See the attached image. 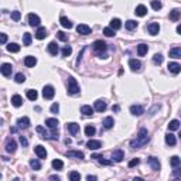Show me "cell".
Returning a JSON list of instances; mask_svg holds the SVG:
<instances>
[{
  "label": "cell",
  "instance_id": "1",
  "mask_svg": "<svg viewBox=\"0 0 181 181\" xmlns=\"http://www.w3.org/2000/svg\"><path fill=\"white\" fill-rule=\"evenodd\" d=\"M149 132H147V129H144V127H142V129L139 130V133H137V137H136V140H132L130 142V146L133 147V149H140L143 144H146L147 142H149Z\"/></svg>",
  "mask_w": 181,
  "mask_h": 181
},
{
  "label": "cell",
  "instance_id": "2",
  "mask_svg": "<svg viewBox=\"0 0 181 181\" xmlns=\"http://www.w3.org/2000/svg\"><path fill=\"white\" fill-rule=\"evenodd\" d=\"M79 85L78 82H76V79L74 78V76H70L68 78V93H71V95H76V93H79Z\"/></svg>",
  "mask_w": 181,
  "mask_h": 181
},
{
  "label": "cell",
  "instance_id": "3",
  "mask_svg": "<svg viewBox=\"0 0 181 181\" xmlns=\"http://www.w3.org/2000/svg\"><path fill=\"white\" fill-rule=\"evenodd\" d=\"M54 95H55V89H54V86H51V85H45L44 86V89H42V96H44V99H52L54 98Z\"/></svg>",
  "mask_w": 181,
  "mask_h": 181
},
{
  "label": "cell",
  "instance_id": "4",
  "mask_svg": "<svg viewBox=\"0 0 181 181\" xmlns=\"http://www.w3.org/2000/svg\"><path fill=\"white\" fill-rule=\"evenodd\" d=\"M92 48H93V51L95 52H103V51H106V42L102 41V40H96V41L92 44Z\"/></svg>",
  "mask_w": 181,
  "mask_h": 181
},
{
  "label": "cell",
  "instance_id": "5",
  "mask_svg": "<svg viewBox=\"0 0 181 181\" xmlns=\"http://www.w3.org/2000/svg\"><path fill=\"white\" fill-rule=\"evenodd\" d=\"M40 23H41V20H40V17H38L37 14H34V13L28 14V24L31 27H40Z\"/></svg>",
  "mask_w": 181,
  "mask_h": 181
},
{
  "label": "cell",
  "instance_id": "6",
  "mask_svg": "<svg viewBox=\"0 0 181 181\" xmlns=\"http://www.w3.org/2000/svg\"><path fill=\"white\" fill-rule=\"evenodd\" d=\"M123 158H125V153H123L120 149H116V150L112 151V160H113V161L120 163Z\"/></svg>",
  "mask_w": 181,
  "mask_h": 181
},
{
  "label": "cell",
  "instance_id": "7",
  "mask_svg": "<svg viewBox=\"0 0 181 181\" xmlns=\"http://www.w3.org/2000/svg\"><path fill=\"white\" fill-rule=\"evenodd\" d=\"M76 31H78V34H81V36H88V34H91V27H89L88 24H79V26H76Z\"/></svg>",
  "mask_w": 181,
  "mask_h": 181
},
{
  "label": "cell",
  "instance_id": "8",
  "mask_svg": "<svg viewBox=\"0 0 181 181\" xmlns=\"http://www.w3.org/2000/svg\"><path fill=\"white\" fill-rule=\"evenodd\" d=\"M130 113H132L133 116H140V115L144 113V108L140 106V105H132V106H130Z\"/></svg>",
  "mask_w": 181,
  "mask_h": 181
},
{
  "label": "cell",
  "instance_id": "9",
  "mask_svg": "<svg viewBox=\"0 0 181 181\" xmlns=\"http://www.w3.org/2000/svg\"><path fill=\"white\" fill-rule=\"evenodd\" d=\"M17 127L19 129H28L30 127V119L27 116L20 117L19 120H17Z\"/></svg>",
  "mask_w": 181,
  "mask_h": 181
},
{
  "label": "cell",
  "instance_id": "10",
  "mask_svg": "<svg viewBox=\"0 0 181 181\" xmlns=\"http://www.w3.org/2000/svg\"><path fill=\"white\" fill-rule=\"evenodd\" d=\"M168 57H170V58H174V60H181V47L171 48V50L168 51Z\"/></svg>",
  "mask_w": 181,
  "mask_h": 181
},
{
  "label": "cell",
  "instance_id": "11",
  "mask_svg": "<svg viewBox=\"0 0 181 181\" xmlns=\"http://www.w3.org/2000/svg\"><path fill=\"white\" fill-rule=\"evenodd\" d=\"M67 130L70 132L72 136H75L79 132V125L75 123V122H71V123H67Z\"/></svg>",
  "mask_w": 181,
  "mask_h": 181
},
{
  "label": "cell",
  "instance_id": "12",
  "mask_svg": "<svg viewBox=\"0 0 181 181\" xmlns=\"http://www.w3.org/2000/svg\"><path fill=\"white\" fill-rule=\"evenodd\" d=\"M167 68H168V71L174 75H177V74H180L181 72V65L178 64V62H170Z\"/></svg>",
  "mask_w": 181,
  "mask_h": 181
},
{
  "label": "cell",
  "instance_id": "13",
  "mask_svg": "<svg viewBox=\"0 0 181 181\" xmlns=\"http://www.w3.org/2000/svg\"><path fill=\"white\" fill-rule=\"evenodd\" d=\"M16 149H17V143H16V140H13V139L7 140V143H6V151H7V153H14Z\"/></svg>",
  "mask_w": 181,
  "mask_h": 181
},
{
  "label": "cell",
  "instance_id": "14",
  "mask_svg": "<svg viewBox=\"0 0 181 181\" xmlns=\"http://www.w3.org/2000/svg\"><path fill=\"white\" fill-rule=\"evenodd\" d=\"M147 163L150 164V167L153 168L154 171H158L160 170V161H158V158H156V157H149V160H147Z\"/></svg>",
  "mask_w": 181,
  "mask_h": 181
},
{
  "label": "cell",
  "instance_id": "15",
  "mask_svg": "<svg viewBox=\"0 0 181 181\" xmlns=\"http://www.w3.org/2000/svg\"><path fill=\"white\" fill-rule=\"evenodd\" d=\"M86 147H88V149H91V150H98V149H101V147H102V143H101L99 140L91 139L88 143H86Z\"/></svg>",
  "mask_w": 181,
  "mask_h": 181
},
{
  "label": "cell",
  "instance_id": "16",
  "mask_svg": "<svg viewBox=\"0 0 181 181\" xmlns=\"http://www.w3.org/2000/svg\"><path fill=\"white\" fill-rule=\"evenodd\" d=\"M34 151H36V154H37L38 158H45V157H47V150H45V147H42V146H40V144L34 147Z\"/></svg>",
  "mask_w": 181,
  "mask_h": 181
},
{
  "label": "cell",
  "instance_id": "17",
  "mask_svg": "<svg viewBox=\"0 0 181 181\" xmlns=\"http://www.w3.org/2000/svg\"><path fill=\"white\" fill-rule=\"evenodd\" d=\"M147 30H149V33L151 34V36H157L158 31H160V24L158 23H150L149 26H147Z\"/></svg>",
  "mask_w": 181,
  "mask_h": 181
},
{
  "label": "cell",
  "instance_id": "18",
  "mask_svg": "<svg viewBox=\"0 0 181 181\" xmlns=\"http://www.w3.org/2000/svg\"><path fill=\"white\" fill-rule=\"evenodd\" d=\"M180 17H181V10L178 9H173L170 11V14H168V19L171 20V21H178Z\"/></svg>",
  "mask_w": 181,
  "mask_h": 181
},
{
  "label": "cell",
  "instance_id": "19",
  "mask_svg": "<svg viewBox=\"0 0 181 181\" xmlns=\"http://www.w3.org/2000/svg\"><path fill=\"white\" fill-rule=\"evenodd\" d=\"M129 67L132 71H140V68H142V62H140L139 60H135V58H132V60H129Z\"/></svg>",
  "mask_w": 181,
  "mask_h": 181
},
{
  "label": "cell",
  "instance_id": "20",
  "mask_svg": "<svg viewBox=\"0 0 181 181\" xmlns=\"http://www.w3.org/2000/svg\"><path fill=\"white\" fill-rule=\"evenodd\" d=\"M0 71H2V74L5 75V76H9V75H11V71H13V67H11V64H3L2 67H0Z\"/></svg>",
  "mask_w": 181,
  "mask_h": 181
},
{
  "label": "cell",
  "instance_id": "21",
  "mask_svg": "<svg viewBox=\"0 0 181 181\" xmlns=\"http://www.w3.org/2000/svg\"><path fill=\"white\" fill-rule=\"evenodd\" d=\"M95 111H98V112H105L106 111V108H108V105H106V102L105 101H101V99H98L96 102H95Z\"/></svg>",
  "mask_w": 181,
  "mask_h": 181
},
{
  "label": "cell",
  "instance_id": "22",
  "mask_svg": "<svg viewBox=\"0 0 181 181\" xmlns=\"http://www.w3.org/2000/svg\"><path fill=\"white\" fill-rule=\"evenodd\" d=\"M37 64V58L33 55H27L26 58H24V65L26 67H28V68H31V67H34V65Z\"/></svg>",
  "mask_w": 181,
  "mask_h": 181
},
{
  "label": "cell",
  "instance_id": "23",
  "mask_svg": "<svg viewBox=\"0 0 181 181\" xmlns=\"http://www.w3.org/2000/svg\"><path fill=\"white\" fill-rule=\"evenodd\" d=\"M135 13H136V16H139V17H144V16L147 14V7H146L144 5H139L137 7H136Z\"/></svg>",
  "mask_w": 181,
  "mask_h": 181
},
{
  "label": "cell",
  "instance_id": "24",
  "mask_svg": "<svg viewBox=\"0 0 181 181\" xmlns=\"http://www.w3.org/2000/svg\"><path fill=\"white\" fill-rule=\"evenodd\" d=\"M11 105L14 108H20L23 105V98L20 96V95H13L11 96Z\"/></svg>",
  "mask_w": 181,
  "mask_h": 181
},
{
  "label": "cell",
  "instance_id": "25",
  "mask_svg": "<svg viewBox=\"0 0 181 181\" xmlns=\"http://www.w3.org/2000/svg\"><path fill=\"white\" fill-rule=\"evenodd\" d=\"M102 125H103V127H105V129L109 130V129H112V127H113V125H115V120H113V117L108 116V117H105V119H103Z\"/></svg>",
  "mask_w": 181,
  "mask_h": 181
},
{
  "label": "cell",
  "instance_id": "26",
  "mask_svg": "<svg viewBox=\"0 0 181 181\" xmlns=\"http://www.w3.org/2000/svg\"><path fill=\"white\" fill-rule=\"evenodd\" d=\"M45 126L50 127L51 130H54V129H57V126H58V120H57L55 117H50V119L45 120Z\"/></svg>",
  "mask_w": 181,
  "mask_h": 181
},
{
  "label": "cell",
  "instance_id": "27",
  "mask_svg": "<svg viewBox=\"0 0 181 181\" xmlns=\"http://www.w3.org/2000/svg\"><path fill=\"white\" fill-rule=\"evenodd\" d=\"M93 111H95V108H91L89 105H84V106L81 108V113H84L85 116H92Z\"/></svg>",
  "mask_w": 181,
  "mask_h": 181
},
{
  "label": "cell",
  "instance_id": "28",
  "mask_svg": "<svg viewBox=\"0 0 181 181\" xmlns=\"http://www.w3.org/2000/svg\"><path fill=\"white\" fill-rule=\"evenodd\" d=\"M149 51V47L146 45V44H139L137 45V55L139 57H144Z\"/></svg>",
  "mask_w": 181,
  "mask_h": 181
},
{
  "label": "cell",
  "instance_id": "29",
  "mask_svg": "<svg viewBox=\"0 0 181 181\" xmlns=\"http://www.w3.org/2000/svg\"><path fill=\"white\" fill-rule=\"evenodd\" d=\"M47 37V30L45 27H38L37 31H36V38L37 40H42V38Z\"/></svg>",
  "mask_w": 181,
  "mask_h": 181
},
{
  "label": "cell",
  "instance_id": "30",
  "mask_svg": "<svg viewBox=\"0 0 181 181\" xmlns=\"http://www.w3.org/2000/svg\"><path fill=\"white\" fill-rule=\"evenodd\" d=\"M58 51H60V48H58V45H57V42L52 41V42L48 44V52H50L51 55H57Z\"/></svg>",
  "mask_w": 181,
  "mask_h": 181
},
{
  "label": "cell",
  "instance_id": "31",
  "mask_svg": "<svg viewBox=\"0 0 181 181\" xmlns=\"http://www.w3.org/2000/svg\"><path fill=\"white\" fill-rule=\"evenodd\" d=\"M67 157H76V158H84L85 154L82 151H75V150H71V151H67L65 153Z\"/></svg>",
  "mask_w": 181,
  "mask_h": 181
},
{
  "label": "cell",
  "instance_id": "32",
  "mask_svg": "<svg viewBox=\"0 0 181 181\" xmlns=\"http://www.w3.org/2000/svg\"><path fill=\"white\" fill-rule=\"evenodd\" d=\"M166 143H167L168 146H174V144L177 143V139H176V136L173 135L171 132H168L167 135H166Z\"/></svg>",
  "mask_w": 181,
  "mask_h": 181
},
{
  "label": "cell",
  "instance_id": "33",
  "mask_svg": "<svg viewBox=\"0 0 181 181\" xmlns=\"http://www.w3.org/2000/svg\"><path fill=\"white\" fill-rule=\"evenodd\" d=\"M109 27L113 28V30L116 31V30H119V28L122 27V21L119 19H112L111 20V24H109Z\"/></svg>",
  "mask_w": 181,
  "mask_h": 181
},
{
  "label": "cell",
  "instance_id": "34",
  "mask_svg": "<svg viewBox=\"0 0 181 181\" xmlns=\"http://www.w3.org/2000/svg\"><path fill=\"white\" fill-rule=\"evenodd\" d=\"M60 23H61V26H62L64 28H72V23H71V20H68L67 17H64V16H61Z\"/></svg>",
  "mask_w": 181,
  "mask_h": 181
},
{
  "label": "cell",
  "instance_id": "35",
  "mask_svg": "<svg viewBox=\"0 0 181 181\" xmlns=\"http://www.w3.org/2000/svg\"><path fill=\"white\" fill-rule=\"evenodd\" d=\"M178 129H180V122L177 119H174V120H171L168 123V130L170 132H174V130H178Z\"/></svg>",
  "mask_w": 181,
  "mask_h": 181
},
{
  "label": "cell",
  "instance_id": "36",
  "mask_svg": "<svg viewBox=\"0 0 181 181\" xmlns=\"http://www.w3.org/2000/svg\"><path fill=\"white\" fill-rule=\"evenodd\" d=\"M125 27H126V30L132 31V30H135V28L137 27V21H135V20H127L125 23Z\"/></svg>",
  "mask_w": 181,
  "mask_h": 181
},
{
  "label": "cell",
  "instance_id": "37",
  "mask_svg": "<svg viewBox=\"0 0 181 181\" xmlns=\"http://www.w3.org/2000/svg\"><path fill=\"white\" fill-rule=\"evenodd\" d=\"M181 164V158L178 157V156H173L171 158H170V166H171V167H178V166H180Z\"/></svg>",
  "mask_w": 181,
  "mask_h": 181
},
{
  "label": "cell",
  "instance_id": "38",
  "mask_svg": "<svg viewBox=\"0 0 181 181\" xmlns=\"http://www.w3.org/2000/svg\"><path fill=\"white\" fill-rule=\"evenodd\" d=\"M7 51L9 52H19L20 51V45L19 44H16V42H10L9 45H7Z\"/></svg>",
  "mask_w": 181,
  "mask_h": 181
},
{
  "label": "cell",
  "instance_id": "39",
  "mask_svg": "<svg viewBox=\"0 0 181 181\" xmlns=\"http://www.w3.org/2000/svg\"><path fill=\"white\" fill-rule=\"evenodd\" d=\"M51 166H52V168H54V170H61V168L64 167V163L61 161V160H58V158H55V160H52Z\"/></svg>",
  "mask_w": 181,
  "mask_h": 181
},
{
  "label": "cell",
  "instance_id": "40",
  "mask_svg": "<svg viewBox=\"0 0 181 181\" xmlns=\"http://www.w3.org/2000/svg\"><path fill=\"white\" fill-rule=\"evenodd\" d=\"M27 98L30 101H36L38 98V93L37 91H34V89H27Z\"/></svg>",
  "mask_w": 181,
  "mask_h": 181
},
{
  "label": "cell",
  "instance_id": "41",
  "mask_svg": "<svg viewBox=\"0 0 181 181\" xmlns=\"http://www.w3.org/2000/svg\"><path fill=\"white\" fill-rule=\"evenodd\" d=\"M31 34H30V33H26V34H24L23 36V45H26V47H28L30 45V44H31Z\"/></svg>",
  "mask_w": 181,
  "mask_h": 181
},
{
  "label": "cell",
  "instance_id": "42",
  "mask_svg": "<svg viewBox=\"0 0 181 181\" xmlns=\"http://www.w3.org/2000/svg\"><path fill=\"white\" fill-rule=\"evenodd\" d=\"M30 166H31L33 170H40L41 168V163L38 161L37 158H33V160H30Z\"/></svg>",
  "mask_w": 181,
  "mask_h": 181
},
{
  "label": "cell",
  "instance_id": "43",
  "mask_svg": "<svg viewBox=\"0 0 181 181\" xmlns=\"http://www.w3.org/2000/svg\"><path fill=\"white\" fill-rule=\"evenodd\" d=\"M95 133H96V129H95L93 126L88 125L86 127H85V135H86V136H89V137H91V136H93Z\"/></svg>",
  "mask_w": 181,
  "mask_h": 181
},
{
  "label": "cell",
  "instance_id": "44",
  "mask_svg": "<svg viewBox=\"0 0 181 181\" xmlns=\"http://www.w3.org/2000/svg\"><path fill=\"white\" fill-rule=\"evenodd\" d=\"M37 132L40 133V135H41L42 139H51V136H50V135H48V133L45 132V130H44V127H42V126H38V127H37Z\"/></svg>",
  "mask_w": 181,
  "mask_h": 181
},
{
  "label": "cell",
  "instance_id": "45",
  "mask_svg": "<svg viewBox=\"0 0 181 181\" xmlns=\"http://www.w3.org/2000/svg\"><path fill=\"white\" fill-rule=\"evenodd\" d=\"M103 34H105L106 37H113V36H115V30L111 27H105L103 28Z\"/></svg>",
  "mask_w": 181,
  "mask_h": 181
},
{
  "label": "cell",
  "instance_id": "46",
  "mask_svg": "<svg viewBox=\"0 0 181 181\" xmlns=\"http://www.w3.org/2000/svg\"><path fill=\"white\" fill-rule=\"evenodd\" d=\"M70 180L71 181H79L81 180V174L76 171H71L70 173Z\"/></svg>",
  "mask_w": 181,
  "mask_h": 181
},
{
  "label": "cell",
  "instance_id": "47",
  "mask_svg": "<svg viewBox=\"0 0 181 181\" xmlns=\"http://www.w3.org/2000/svg\"><path fill=\"white\" fill-rule=\"evenodd\" d=\"M14 81H16L17 84H23L24 81H26V76H24L21 72H19V74H16V76H14Z\"/></svg>",
  "mask_w": 181,
  "mask_h": 181
},
{
  "label": "cell",
  "instance_id": "48",
  "mask_svg": "<svg viewBox=\"0 0 181 181\" xmlns=\"http://www.w3.org/2000/svg\"><path fill=\"white\" fill-rule=\"evenodd\" d=\"M163 60H164V57H163L161 54H154V57H153V62H154V64L160 65L163 62Z\"/></svg>",
  "mask_w": 181,
  "mask_h": 181
},
{
  "label": "cell",
  "instance_id": "49",
  "mask_svg": "<svg viewBox=\"0 0 181 181\" xmlns=\"http://www.w3.org/2000/svg\"><path fill=\"white\" fill-rule=\"evenodd\" d=\"M62 57H70L71 54H72V48H71L70 45H67V47H64V48H62Z\"/></svg>",
  "mask_w": 181,
  "mask_h": 181
},
{
  "label": "cell",
  "instance_id": "50",
  "mask_svg": "<svg viewBox=\"0 0 181 181\" xmlns=\"http://www.w3.org/2000/svg\"><path fill=\"white\" fill-rule=\"evenodd\" d=\"M161 2H160V0H153V2H151V7H153V10H160L161 9Z\"/></svg>",
  "mask_w": 181,
  "mask_h": 181
},
{
  "label": "cell",
  "instance_id": "51",
  "mask_svg": "<svg viewBox=\"0 0 181 181\" xmlns=\"http://www.w3.org/2000/svg\"><path fill=\"white\" fill-rule=\"evenodd\" d=\"M57 37H58V40H61V41H67V40H68V36H67L64 31H58L57 33Z\"/></svg>",
  "mask_w": 181,
  "mask_h": 181
},
{
  "label": "cell",
  "instance_id": "52",
  "mask_svg": "<svg viewBox=\"0 0 181 181\" xmlns=\"http://www.w3.org/2000/svg\"><path fill=\"white\" fill-rule=\"evenodd\" d=\"M11 19H13L14 21H19V20L21 19V13H20V11H11Z\"/></svg>",
  "mask_w": 181,
  "mask_h": 181
},
{
  "label": "cell",
  "instance_id": "53",
  "mask_svg": "<svg viewBox=\"0 0 181 181\" xmlns=\"http://www.w3.org/2000/svg\"><path fill=\"white\" fill-rule=\"evenodd\" d=\"M98 161L101 163V164H103V166H111L112 163H113V160H105L103 157H101L99 160H98Z\"/></svg>",
  "mask_w": 181,
  "mask_h": 181
},
{
  "label": "cell",
  "instance_id": "54",
  "mask_svg": "<svg viewBox=\"0 0 181 181\" xmlns=\"http://www.w3.org/2000/svg\"><path fill=\"white\" fill-rule=\"evenodd\" d=\"M58 111H60V105H58V102L52 103L51 105V113H58Z\"/></svg>",
  "mask_w": 181,
  "mask_h": 181
},
{
  "label": "cell",
  "instance_id": "55",
  "mask_svg": "<svg viewBox=\"0 0 181 181\" xmlns=\"http://www.w3.org/2000/svg\"><path fill=\"white\" fill-rule=\"evenodd\" d=\"M20 143L23 144V147H27L28 146V140L24 137V136H20Z\"/></svg>",
  "mask_w": 181,
  "mask_h": 181
},
{
  "label": "cell",
  "instance_id": "56",
  "mask_svg": "<svg viewBox=\"0 0 181 181\" xmlns=\"http://www.w3.org/2000/svg\"><path fill=\"white\" fill-rule=\"evenodd\" d=\"M139 163H140L139 158H133L132 161H129V167H135V166H137Z\"/></svg>",
  "mask_w": 181,
  "mask_h": 181
},
{
  "label": "cell",
  "instance_id": "57",
  "mask_svg": "<svg viewBox=\"0 0 181 181\" xmlns=\"http://www.w3.org/2000/svg\"><path fill=\"white\" fill-rule=\"evenodd\" d=\"M173 176L174 177H181V167H176V170L173 171Z\"/></svg>",
  "mask_w": 181,
  "mask_h": 181
},
{
  "label": "cell",
  "instance_id": "58",
  "mask_svg": "<svg viewBox=\"0 0 181 181\" xmlns=\"http://www.w3.org/2000/svg\"><path fill=\"white\" fill-rule=\"evenodd\" d=\"M0 41H2V44H6V41H7V34L2 33V34H0Z\"/></svg>",
  "mask_w": 181,
  "mask_h": 181
},
{
  "label": "cell",
  "instance_id": "59",
  "mask_svg": "<svg viewBox=\"0 0 181 181\" xmlns=\"http://www.w3.org/2000/svg\"><path fill=\"white\" fill-rule=\"evenodd\" d=\"M86 180H88V181H95V180H96V177H95V176H88V177H86Z\"/></svg>",
  "mask_w": 181,
  "mask_h": 181
},
{
  "label": "cell",
  "instance_id": "60",
  "mask_svg": "<svg viewBox=\"0 0 181 181\" xmlns=\"http://www.w3.org/2000/svg\"><path fill=\"white\" fill-rule=\"evenodd\" d=\"M50 180H57V181H58V180H60V177H58V176H51V177H50Z\"/></svg>",
  "mask_w": 181,
  "mask_h": 181
},
{
  "label": "cell",
  "instance_id": "61",
  "mask_svg": "<svg viewBox=\"0 0 181 181\" xmlns=\"http://www.w3.org/2000/svg\"><path fill=\"white\" fill-rule=\"evenodd\" d=\"M101 157H102V156H99V154H93L92 156V158H96V160H99Z\"/></svg>",
  "mask_w": 181,
  "mask_h": 181
},
{
  "label": "cell",
  "instance_id": "62",
  "mask_svg": "<svg viewBox=\"0 0 181 181\" xmlns=\"http://www.w3.org/2000/svg\"><path fill=\"white\" fill-rule=\"evenodd\" d=\"M177 33L181 36V24H180V26H177Z\"/></svg>",
  "mask_w": 181,
  "mask_h": 181
},
{
  "label": "cell",
  "instance_id": "63",
  "mask_svg": "<svg viewBox=\"0 0 181 181\" xmlns=\"http://www.w3.org/2000/svg\"><path fill=\"white\" fill-rule=\"evenodd\" d=\"M180 139H181V130H180Z\"/></svg>",
  "mask_w": 181,
  "mask_h": 181
}]
</instances>
